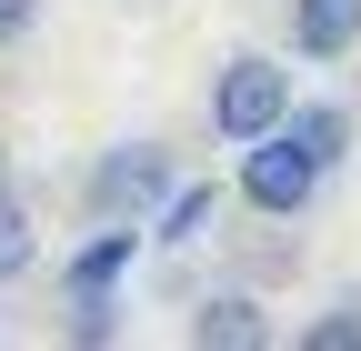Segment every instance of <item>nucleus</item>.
Masks as SVG:
<instances>
[{"instance_id":"f257e3e1","label":"nucleus","mask_w":361,"mask_h":351,"mask_svg":"<svg viewBox=\"0 0 361 351\" xmlns=\"http://www.w3.org/2000/svg\"><path fill=\"white\" fill-rule=\"evenodd\" d=\"M171 191H180V151L171 141H111L80 171V211L90 221H151Z\"/></svg>"},{"instance_id":"f03ea898","label":"nucleus","mask_w":361,"mask_h":351,"mask_svg":"<svg viewBox=\"0 0 361 351\" xmlns=\"http://www.w3.org/2000/svg\"><path fill=\"white\" fill-rule=\"evenodd\" d=\"M201 111H211V130L221 141H261V130H281L291 121V61L281 51H231L211 70V91H201Z\"/></svg>"},{"instance_id":"7ed1b4c3","label":"nucleus","mask_w":361,"mask_h":351,"mask_svg":"<svg viewBox=\"0 0 361 351\" xmlns=\"http://www.w3.org/2000/svg\"><path fill=\"white\" fill-rule=\"evenodd\" d=\"M322 181H331V171L311 161V151L291 141V130H261V141H241V171H231L241 211H261V221H301Z\"/></svg>"},{"instance_id":"20e7f679","label":"nucleus","mask_w":361,"mask_h":351,"mask_svg":"<svg viewBox=\"0 0 361 351\" xmlns=\"http://www.w3.org/2000/svg\"><path fill=\"white\" fill-rule=\"evenodd\" d=\"M281 30L301 61H361V0H291Z\"/></svg>"},{"instance_id":"39448f33","label":"nucleus","mask_w":361,"mask_h":351,"mask_svg":"<svg viewBox=\"0 0 361 351\" xmlns=\"http://www.w3.org/2000/svg\"><path fill=\"white\" fill-rule=\"evenodd\" d=\"M191 341L201 351H261L271 341V312H261L251 291H211L201 312H191Z\"/></svg>"},{"instance_id":"423d86ee","label":"nucleus","mask_w":361,"mask_h":351,"mask_svg":"<svg viewBox=\"0 0 361 351\" xmlns=\"http://www.w3.org/2000/svg\"><path fill=\"white\" fill-rule=\"evenodd\" d=\"M211 211H221V191H211V181H180V191L151 211V241H161V251H191V241L211 231Z\"/></svg>"},{"instance_id":"0eeeda50","label":"nucleus","mask_w":361,"mask_h":351,"mask_svg":"<svg viewBox=\"0 0 361 351\" xmlns=\"http://www.w3.org/2000/svg\"><path fill=\"white\" fill-rule=\"evenodd\" d=\"M281 130H291V141L322 161V171H341V161H351V111H341V101H311V111L291 101V121H281Z\"/></svg>"},{"instance_id":"6e6552de","label":"nucleus","mask_w":361,"mask_h":351,"mask_svg":"<svg viewBox=\"0 0 361 351\" xmlns=\"http://www.w3.org/2000/svg\"><path fill=\"white\" fill-rule=\"evenodd\" d=\"M141 241H151V231H130V221H111L101 241H80V251H71V291H111V281H121V261L141 251Z\"/></svg>"},{"instance_id":"1a4fd4ad","label":"nucleus","mask_w":361,"mask_h":351,"mask_svg":"<svg viewBox=\"0 0 361 351\" xmlns=\"http://www.w3.org/2000/svg\"><path fill=\"white\" fill-rule=\"evenodd\" d=\"M301 351H361V291H331L322 312L301 321Z\"/></svg>"},{"instance_id":"9d476101","label":"nucleus","mask_w":361,"mask_h":351,"mask_svg":"<svg viewBox=\"0 0 361 351\" xmlns=\"http://www.w3.org/2000/svg\"><path fill=\"white\" fill-rule=\"evenodd\" d=\"M30 261H40V221H30L20 191H0V281H20Z\"/></svg>"},{"instance_id":"9b49d317","label":"nucleus","mask_w":361,"mask_h":351,"mask_svg":"<svg viewBox=\"0 0 361 351\" xmlns=\"http://www.w3.org/2000/svg\"><path fill=\"white\" fill-rule=\"evenodd\" d=\"M61 341H121V301H111V291H71Z\"/></svg>"},{"instance_id":"f8f14e48","label":"nucleus","mask_w":361,"mask_h":351,"mask_svg":"<svg viewBox=\"0 0 361 351\" xmlns=\"http://www.w3.org/2000/svg\"><path fill=\"white\" fill-rule=\"evenodd\" d=\"M30 20H40V0H0V51H11V40H30Z\"/></svg>"},{"instance_id":"ddd939ff","label":"nucleus","mask_w":361,"mask_h":351,"mask_svg":"<svg viewBox=\"0 0 361 351\" xmlns=\"http://www.w3.org/2000/svg\"><path fill=\"white\" fill-rule=\"evenodd\" d=\"M0 191H11V141H0Z\"/></svg>"}]
</instances>
